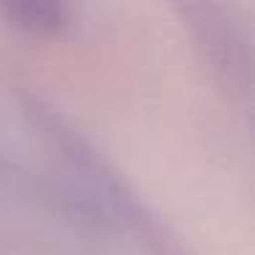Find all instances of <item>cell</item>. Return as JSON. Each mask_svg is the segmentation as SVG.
I'll list each match as a JSON object with an SVG mask.
<instances>
[{
	"instance_id": "cell-3",
	"label": "cell",
	"mask_w": 255,
	"mask_h": 255,
	"mask_svg": "<svg viewBox=\"0 0 255 255\" xmlns=\"http://www.w3.org/2000/svg\"><path fill=\"white\" fill-rule=\"evenodd\" d=\"M244 99H247V105H250V121H253V127H255V83H253V88L244 94Z\"/></svg>"
},
{
	"instance_id": "cell-2",
	"label": "cell",
	"mask_w": 255,
	"mask_h": 255,
	"mask_svg": "<svg viewBox=\"0 0 255 255\" xmlns=\"http://www.w3.org/2000/svg\"><path fill=\"white\" fill-rule=\"evenodd\" d=\"M0 17L17 30L50 39L72 22V0H0Z\"/></svg>"
},
{
	"instance_id": "cell-1",
	"label": "cell",
	"mask_w": 255,
	"mask_h": 255,
	"mask_svg": "<svg viewBox=\"0 0 255 255\" xmlns=\"http://www.w3.org/2000/svg\"><path fill=\"white\" fill-rule=\"evenodd\" d=\"M198 58L225 94L244 99L255 83V39L225 0H167Z\"/></svg>"
}]
</instances>
